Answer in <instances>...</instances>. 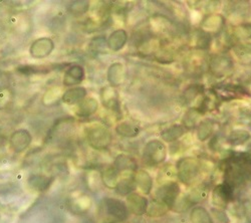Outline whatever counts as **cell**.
Listing matches in <instances>:
<instances>
[{"label":"cell","mask_w":251,"mask_h":223,"mask_svg":"<svg viewBox=\"0 0 251 223\" xmlns=\"http://www.w3.org/2000/svg\"><path fill=\"white\" fill-rule=\"evenodd\" d=\"M137 188L145 195H149L153 189V178L148 171L140 169L135 173Z\"/></svg>","instance_id":"obj_16"},{"label":"cell","mask_w":251,"mask_h":223,"mask_svg":"<svg viewBox=\"0 0 251 223\" xmlns=\"http://www.w3.org/2000/svg\"><path fill=\"white\" fill-rule=\"evenodd\" d=\"M54 50L53 40L50 37H40L31 44L29 53L33 58L41 59L51 54Z\"/></svg>","instance_id":"obj_7"},{"label":"cell","mask_w":251,"mask_h":223,"mask_svg":"<svg viewBox=\"0 0 251 223\" xmlns=\"http://www.w3.org/2000/svg\"><path fill=\"white\" fill-rule=\"evenodd\" d=\"M201 94H203V87L200 85H194L189 87L184 92V98L187 103H191L192 100H195L196 98Z\"/></svg>","instance_id":"obj_33"},{"label":"cell","mask_w":251,"mask_h":223,"mask_svg":"<svg viewBox=\"0 0 251 223\" xmlns=\"http://www.w3.org/2000/svg\"><path fill=\"white\" fill-rule=\"evenodd\" d=\"M177 178V171H176V167L172 166V165H166L165 167H163L158 175L157 180L159 181V183L164 184L167 183V182L170 181H175L174 179Z\"/></svg>","instance_id":"obj_31"},{"label":"cell","mask_w":251,"mask_h":223,"mask_svg":"<svg viewBox=\"0 0 251 223\" xmlns=\"http://www.w3.org/2000/svg\"><path fill=\"white\" fill-rule=\"evenodd\" d=\"M89 9L90 2L87 1V0H76V1H73L69 6V11L75 16L87 13Z\"/></svg>","instance_id":"obj_32"},{"label":"cell","mask_w":251,"mask_h":223,"mask_svg":"<svg viewBox=\"0 0 251 223\" xmlns=\"http://www.w3.org/2000/svg\"><path fill=\"white\" fill-rule=\"evenodd\" d=\"M214 126L215 125L211 120L202 121L197 129V137L199 141L204 142L207 139H209V137H210L214 132Z\"/></svg>","instance_id":"obj_29"},{"label":"cell","mask_w":251,"mask_h":223,"mask_svg":"<svg viewBox=\"0 0 251 223\" xmlns=\"http://www.w3.org/2000/svg\"><path fill=\"white\" fill-rule=\"evenodd\" d=\"M99 109V103L98 100L93 98L89 97L86 98L83 100L78 104L77 110L75 115L79 118H89L92 115H94Z\"/></svg>","instance_id":"obj_18"},{"label":"cell","mask_w":251,"mask_h":223,"mask_svg":"<svg viewBox=\"0 0 251 223\" xmlns=\"http://www.w3.org/2000/svg\"><path fill=\"white\" fill-rule=\"evenodd\" d=\"M86 73L85 69L81 66L75 65L71 66L65 73L64 78H62V85L68 88H73L74 86H77L81 84L85 79Z\"/></svg>","instance_id":"obj_10"},{"label":"cell","mask_w":251,"mask_h":223,"mask_svg":"<svg viewBox=\"0 0 251 223\" xmlns=\"http://www.w3.org/2000/svg\"><path fill=\"white\" fill-rule=\"evenodd\" d=\"M212 213L214 214L215 218L217 219V221H219V223H229L230 220L228 218V216L226 215V213L222 210V209H212Z\"/></svg>","instance_id":"obj_37"},{"label":"cell","mask_w":251,"mask_h":223,"mask_svg":"<svg viewBox=\"0 0 251 223\" xmlns=\"http://www.w3.org/2000/svg\"><path fill=\"white\" fill-rule=\"evenodd\" d=\"M167 158V148L160 140H151L146 144L143 152V162L149 167L164 163Z\"/></svg>","instance_id":"obj_3"},{"label":"cell","mask_w":251,"mask_h":223,"mask_svg":"<svg viewBox=\"0 0 251 223\" xmlns=\"http://www.w3.org/2000/svg\"><path fill=\"white\" fill-rule=\"evenodd\" d=\"M128 42V33L125 29L114 30L107 40V47L113 51L121 50Z\"/></svg>","instance_id":"obj_15"},{"label":"cell","mask_w":251,"mask_h":223,"mask_svg":"<svg viewBox=\"0 0 251 223\" xmlns=\"http://www.w3.org/2000/svg\"><path fill=\"white\" fill-rule=\"evenodd\" d=\"M32 141L31 134L26 129H18L10 136V147L16 153H22L26 150Z\"/></svg>","instance_id":"obj_8"},{"label":"cell","mask_w":251,"mask_h":223,"mask_svg":"<svg viewBox=\"0 0 251 223\" xmlns=\"http://www.w3.org/2000/svg\"><path fill=\"white\" fill-rule=\"evenodd\" d=\"M127 175H124L122 178L119 179L118 184L115 188V191L118 195L121 196H128L129 194L135 192L137 189L136 181H135V174L132 173H126Z\"/></svg>","instance_id":"obj_14"},{"label":"cell","mask_w":251,"mask_h":223,"mask_svg":"<svg viewBox=\"0 0 251 223\" xmlns=\"http://www.w3.org/2000/svg\"><path fill=\"white\" fill-rule=\"evenodd\" d=\"M233 34L238 39H250L251 38V24H242L235 27Z\"/></svg>","instance_id":"obj_34"},{"label":"cell","mask_w":251,"mask_h":223,"mask_svg":"<svg viewBox=\"0 0 251 223\" xmlns=\"http://www.w3.org/2000/svg\"><path fill=\"white\" fill-rule=\"evenodd\" d=\"M87 89L83 87H73L68 89L62 93L61 96V100L62 103L69 105V106H74L79 104L81 100L85 99L87 98Z\"/></svg>","instance_id":"obj_12"},{"label":"cell","mask_w":251,"mask_h":223,"mask_svg":"<svg viewBox=\"0 0 251 223\" xmlns=\"http://www.w3.org/2000/svg\"><path fill=\"white\" fill-rule=\"evenodd\" d=\"M249 139H250V134L248 131L243 129H236L229 134L227 138V142L232 146H240L246 143Z\"/></svg>","instance_id":"obj_28"},{"label":"cell","mask_w":251,"mask_h":223,"mask_svg":"<svg viewBox=\"0 0 251 223\" xmlns=\"http://www.w3.org/2000/svg\"><path fill=\"white\" fill-rule=\"evenodd\" d=\"M234 190L225 182L216 185L212 190V204L218 209H226L230 202L233 200Z\"/></svg>","instance_id":"obj_6"},{"label":"cell","mask_w":251,"mask_h":223,"mask_svg":"<svg viewBox=\"0 0 251 223\" xmlns=\"http://www.w3.org/2000/svg\"><path fill=\"white\" fill-rule=\"evenodd\" d=\"M169 210L170 208L167 206L164 202L154 198L151 201V203L149 204L146 214L150 217H161V216H164Z\"/></svg>","instance_id":"obj_27"},{"label":"cell","mask_w":251,"mask_h":223,"mask_svg":"<svg viewBox=\"0 0 251 223\" xmlns=\"http://www.w3.org/2000/svg\"><path fill=\"white\" fill-rule=\"evenodd\" d=\"M224 25V18L220 14L209 15L202 24V27L205 31H217L222 28Z\"/></svg>","instance_id":"obj_26"},{"label":"cell","mask_w":251,"mask_h":223,"mask_svg":"<svg viewBox=\"0 0 251 223\" xmlns=\"http://www.w3.org/2000/svg\"><path fill=\"white\" fill-rule=\"evenodd\" d=\"M51 181L52 180L50 178H49L45 175L37 174V175H32L29 177L28 184L32 189H34L36 191H46L50 187Z\"/></svg>","instance_id":"obj_25"},{"label":"cell","mask_w":251,"mask_h":223,"mask_svg":"<svg viewBox=\"0 0 251 223\" xmlns=\"http://www.w3.org/2000/svg\"><path fill=\"white\" fill-rule=\"evenodd\" d=\"M126 204H127L129 212H131L134 215L141 216L147 212V209L149 206V201L142 194L133 192L127 196V199H126Z\"/></svg>","instance_id":"obj_9"},{"label":"cell","mask_w":251,"mask_h":223,"mask_svg":"<svg viewBox=\"0 0 251 223\" xmlns=\"http://www.w3.org/2000/svg\"><path fill=\"white\" fill-rule=\"evenodd\" d=\"M125 68L121 63H114L108 69L107 78L111 87H120L125 79Z\"/></svg>","instance_id":"obj_17"},{"label":"cell","mask_w":251,"mask_h":223,"mask_svg":"<svg viewBox=\"0 0 251 223\" xmlns=\"http://www.w3.org/2000/svg\"><path fill=\"white\" fill-rule=\"evenodd\" d=\"M232 69L231 59L226 56H215L211 60V71L215 74H225Z\"/></svg>","instance_id":"obj_19"},{"label":"cell","mask_w":251,"mask_h":223,"mask_svg":"<svg viewBox=\"0 0 251 223\" xmlns=\"http://www.w3.org/2000/svg\"><path fill=\"white\" fill-rule=\"evenodd\" d=\"M201 115L202 114L196 108H192L190 110H188L183 118L184 128H188V129L194 128L197 125Z\"/></svg>","instance_id":"obj_30"},{"label":"cell","mask_w":251,"mask_h":223,"mask_svg":"<svg viewBox=\"0 0 251 223\" xmlns=\"http://www.w3.org/2000/svg\"><path fill=\"white\" fill-rule=\"evenodd\" d=\"M177 178L187 186L193 185L201 174V163L196 158H182L176 164Z\"/></svg>","instance_id":"obj_1"},{"label":"cell","mask_w":251,"mask_h":223,"mask_svg":"<svg viewBox=\"0 0 251 223\" xmlns=\"http://www.w3.org/2000/svg\"><path fill=\"white\" fill-rule=\"evenodd\" d=\"M120 179V172L112 165L104 169L101 173V181L102 183L108 188L115 189Z\"/></svg>","instance_id":"obj_21"},{"label":"cell","mask_w":251,"mask_h":223,"mask_svg":"<svg viewBox=\"0 0 251 223\" xmlns=\"http://www.w3.org/2000/svg\"><path fill=\"white\" fill-rule=\"evenodd\" d=\"M107 46V42L102 36H98L96 38H94L91 44H90V48L94 52H100L104 50Z\"/></svg>","instance_id":"obj_35"},{"label":"cell","mask_w":251,"mask_h":223,"mask_svg":"<svg viewBox=\"0 0 251 223\" xmlns=\"http://www.w3.org/2000/svg\"><path fill=\"white\" fill-rule=\"evenodd\" d=\"M234 54L242 65H251V44H239L233 48Z\"/></svg>","instance_id":"obj_23"},{"label":"cell","mask_w":251,"mask_h":223,"mask_svg":"<svg viewBox=\"0 0 251 223\" xmlns=\"http://www.w3.org/2000/svg\"><path fill=\"white\" fill-rule=\"evenodd\" d=\"M116 132L120 136H123L126 138H135L139 136L141 129L136 124H133L131 122L126 121L118 124V126L116 127Z\"/></svg>","instance_id":"obj_22"},{"label":"cell","mask_w":251,"mask_h":223,"mask_svg":"<svg viewBox=\"0 0 251 223\" xmlns=\"http://www.w3.org/2000/svg\"><path fill=\"white\" fill-rule=\"evenodd\" d=\"M181 194V188L176 181H170L162 184L155 193V198L164 202V203L170 208V210L175 205L177 199Z\"/></svg>","instance_id":"obj_4"},{"label":"cell","mask_w":251,"mask_h":223,"mask_svg":"<svg viewBox=\"0 0 251 223\" xmlns=\"http://www.w3.org/2000/svg\"><path fill=\"white\" fill-rule=\"evenodd\" d=\"M190 219L192 223H214L211 214L202 206H195L191 210Z\"/></svg>","instance_id":"obj_24"},{"label":"cell","mask_w":251,"mask_h":223,"mask_svg":"<svg viewBox=\"0 0 251 223\" xmlns=\"http://www.w3.org/2000/svg\"><path fill=\"white\" fill-rule=\"evenodd\" d=\"M113 166L120 172L124 173H134L138 171V163L132 156L120 154L116 157Z\"/></svg>","instance_id":"obj_13"},{"label":"cell","mask_w":251,"mask_h":223,"mask_svg":"<svg viewBox=\"0 0 251 223\" xmlns=\"http://www.w3.org/2000/svg\"><path fill=\"white\" fill-rule=\"evenodd\" d=\"M100 99L103 107H106L111 111H114L115 113L120 112L119 95L115 88L111 86L103 87L100 90Z\"/></svg>","instance_id":"obj_11"},{"label":"cell","mask_w":251,"mask_h":223,"mask_svg":"<svg viewBox=\"0 0 251 223\" xmlns=\"http://www.w3.org/2000/svg\"><path fill=\"white\" fill-rule=\"evenodd\" d=\"M103 205L106 213L118 222H124L129 217V209L124 201L108 197L103 200Z\"/></svg>","instance_id":"obj_5"},{"label":"cell","mask_w":251,"mask_h":223,"mask_svg":"<svg viewBox=\"0 0 251 223\" xmlns=\"http://www.w3.org/2000/svg\"><path fill=\"white\" fill-rule=\"evenodd\" d=\"M86 135L90 146L95 150H106L113 141L110 130L99 124L89 126L86 129Z\"/></svg>","instance_id":"obj_2"},{"label":"cell","mask_w":251,"mask_h":223,"mask_svg":"<svg viewBox=\"0 0 251 223\" xmlns=\"http://www.w3.org/2000/svg\"><path fill=\"white\" fill-rule=\"evenodd\" d=\"M186 129L183 125H172L169 128H166L161 133V138L165 141L168 142V143H172V142L178 141L184 134Z\"/></svg>","instance_id":"obj_20"},{"label":"cell","mask_w":251,"mask_h":223,"mask_svg":"<svg viewBox=\"0 0 251 223\" xmlns=\"http://www.w3.org/2000/svg\"><path fill=\"white\" fill-rule=\"evenodd\" d=\"M210 45V35L207 32H201L197 36V46L200 49H206Z\"/></svg>","instance_id":"obj_36"}]
</instances>
